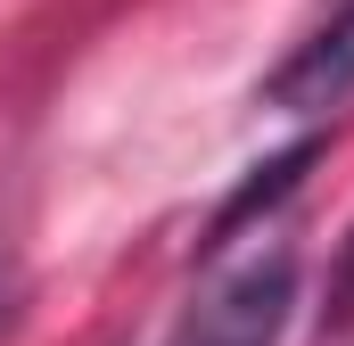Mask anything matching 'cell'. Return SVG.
<instances>
[{
  "label": "cell",
  "instance_id": "6da1fadb",
  "mask_svg": "<svg viewBox=\"0 0 354 346\" xmlns=\"http://www.w3.org/2000/svg\"><path fill=\"white\" fill-rule=\"evenodd\" d=\"M297 313V248L272 239L239 264H214V280L174 313L165 346H280Z\"/></svg>",
  "mask_w": 354,
  "mask_h": 346
},
{
  "label": "cell",
  "instance_id": "7a4b0ae2",
  "mask_svg": "<svg viewBox=\"0 0 354 346\" xmlns=\"http://www.w3.org/2000/svg\"><path fill=\"white\" fill-rule=\"evenodd\" d=\"M256 99L280 107V116H330V107H346L354 99V0H330L288 42V58L264 75Z\"/></svg>",
  "mask_w": 354,
  "mask_h": 346
},
{
  "label": "cell",
  "instance_id": "3957f363",
  "mask_svg": "<svg viewBox=\"0 0 354 346\" xmlns=\"http://www.w3.org/2000/svg\"><path fill=\"white\" fill-rule=\"evenodd\" d=\"M305 165H322V140H313V132H305V140H288V149H280V157H264V165H248V181H239V190H231V198L214 206V223H206L198 256H223V248H231V239H239V231H248L256 215H272L280 198H297Z\"/></svg>",
  "mask_w": 354,
  "mask_h": 346
},
{
  "label": "cell",
  "instance_id": "277c9868",
  "mask_svg": "<svg viewBox=\"0 0 354 346\" xmlns=\"http://www.w3.org/2000/svg\"><path fill=\"white\" fill-rule=\"evenodd\" d=\"M322 330H354V223L338 239V264H330V305H322Z\"/></svg>",
  "mask_w": 354,
  "mask_h": 346
},
{
  "label": "cell",
  "instance_id": "5b68a950",
  "mask_svg": "<svg viewBox=\"0 0 354 346\" xmlns=\"http://www.w3.org/2000/svg\"><path fill=\"white\" fill-rule=\"evenodd\" d=\"M8 313H17V280L0 272V330H8Z\"/></svg>",
  "mask_w": 354,
  "mask_h": 346
}]
</instances>
